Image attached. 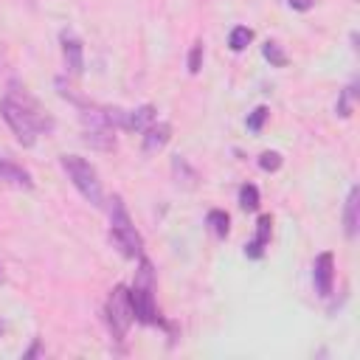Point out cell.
Segmentation results:
<instances>
[{"instance_id": "cell-1", "label": "cell", "mask_w": 360, "mask_h": 360, "mask_svg": "<svg viewBox=\"0 0 360 360\" xmlns=\"http://www.w3.org/2000/svg\"><path fill=\"white\" fill-rule=\"evenodd\" d=\"M110 202H112V205H110V242H112L127 259H141V256H143V239H141V233L135 231V225H132V219H129V214H127L124 200L115 194Z\"/></svg>"}, {"instance_id": "cell-2", "label": "cell", "mask_w": 360, "mask_h": 360, "mask_svg": "<svg viewBox=\"0 0 360 360\" xmlns=\"http://www.w3.org/2000/svg\"><path fill=\"white\" fill-rule=\"evenodd\" d=\"M0 115H3V121L8 124V129L14 132V138L22 146H34L37 143V132L42 129V118L34 112L31 104L17 101L14 96H6L0 101Z\"/></svg>"}, {"instance_id": "cell-3", "label": "cell", "mask_w": 360, "mask_h": 360, "mask_svg": "<svg viewBox=\"0 0 360 360\" xmlns=\"http://www.w3.org/2000/svg\"><path fill=\"white\" fill-rule=\"evenodd\" d=\"M152 287H155V278H152V264L141 256V270L135 276V284L127 290L129 292V307H132V318L143 326H152L158 323V307H155V298H152Z\"/></svg>"}, {"instance_id": "cell-4", "label": "cell", "mask_w": 360, "mask_h": 360, "mask_svg": "<svg viewBox=\"0 0 360 360\" xmlns=\"http://www.w3.org/2000/svg\"><path fill=\"white\" fill-rule=\"evenodd\" d=\"M62 169L68 172L70 183L76 186V191L90 202V205H104V194H101V180L98 172L90 160L79 158V155H62Z\"/></svg>"}, {"instance_id": "cell-5", "label": "cell", "mask_w": 360, "mask_h": 360, "mask_svg": "<svg viewBox=\"0 0 360 360\" xmlns=\"http://www.w3.org/2000/svg\"><path fill=\"white\" fill-rule=\"evenodd\" d=\"M104 318H107V326H110V335L115 340H124L129 326H132V307H129V292L124 284L112 287L110 298H107V307H104Z\"/></svg>"}, {"instance_id": "cell-6", "label": "cell", "mask_w": 360, "mask_h": 360, "mask_svg": "<svg viewBox=\"0 0 360 360\" xmlns=\"http://www.w3.org/2000/svg\"><path fill=\"white\" fill-rule=\"evenodd\" d=\"M82 124H84V141H87L90 146H96V149H101V152H110V149L115 146V135H112L115 129L110 127L104 110H96V107L84 110V112H82Z\"/></svg>"}, {"instance_id": "cell-7", "label": "cell", "mask_w": 360, "mask_h": 360, "mask_svg": "<svg viewBox=\"0 0 360 360\" xmlns=\"http://www.w3.org/2000/svg\"><path fill=\"white\" fill-rule=\"evenodd\" d=\"M332 281H335V256L329 250L318 253L315 256V264H312V284H315V292L318 295H329L332 292Z\"/></svg>"}, {"instance_id": "cell-8", "label": "cell", "mask_w": 360, "mask_h": 360, "mask_svg": "<svg viewBox=\"0 0 360 360\" xmlns=\"http://www.w3.org/2000/svg\"><path fill=\"white\" fill-rule=\"evenodd\" d=\"M59 42H62V59H65V68L73 73V76H82L84 70V45L76 34L70 31H62L59 34Z\"/></svg>"}, {"instance_id": "cell-9", "label": "cell", "mask_w": 360, "mask_h": 360, "mask_svg": "<svg viewBox=\"0 0 360 360\" xmlns=\"http://www.w3.org/2000/svg\"><path fill=\"white\" fill-rule=\"evenodd\" d=\"M169 141H172V124H166V121H152V124L143 129V152H146V155L160 152Z\"/></svg>"}, {"instance_id": "cell-10", "label": "cell", "mask_w": 360, "mask_h": 360, "mask_svg": "<svg viewBox=\"0 0 360 360\" xmlns=\"http://www.w3.org/2000/svg\"><path fill=\"white\" fill-rule=\"evenodd\" d=\"M270 228H273V217L270 214H262L259 222H256V236L245 245V256L248 259H262L264 256V248L270 242Z\"/></svg>"}, {"instance_id": "cell-11", "label": "cell", "mask_w": 360, "mask_h": 360, "mask_svg": "<svg viewBox=\"0 0 360 360\" xmlns=\"http://www.w3.org/2000/svg\"><path fill=\"white\" fill-rule=\"evenodd\" d=\"M0 183H6L11 188H25V191L34 188L31 174L22 166H17L14 160H8V158H0Z\"/></svg>"}, {"instance_id": "cell-12", "label": "cell", "mask_w": 360, "mask_h": 360, "mask_svg": "<svg viewBox=\"0 0 360 360\" xmlns=\"http://www.w3.org/2000/svg\"><path fill=\"white\" fill-rule=\"evenodd\" d=\"M155 115H158V110H155L152 104H141V107H135V110H127L121 129H127V132H143V129L155 121Z\"/></svg>"}, {"instance_id": "cell-13", "label": "cell", "mask_w": 360, "mask_h": 360, "mask_svg": "<svg viewBox=\"0 0 360 360\" xmlns=\"http://www.w3.org/2000/svg\"><path fill=\"white\" fill-rule=\"evenodd\" d=\"M357 225H360V188L352 186L349 197H346V205H343V231H346L349 239L357 236Z\"/></svg>"}, {"instance_id": "cell-14", "label": "cell", "mask_w": 360, "mask_h": 360, "mask_svg": "<svg viewBox=\"0 0 360 360\" xmlns=\"http://www.w3.org/2000/svg\"><path fill=\"white\" fill-rule=\"evenodd\" d=\"M172 172H174V177H177V186H183V188H194L197 186V172L188 166V160L186 158H174L172 160Z\"/></svg>"}, {"instance_id": "cell-15", "label": "cell", "mask_w": 360, "mask_h": 360, "mask_svg": "<svg viewBox=\"0 0 360 360\" xmlns=\"http://www.w3.org/2000/svg\"><path fill=\"white\" fill-rule=\"evenodd\" d=\"M205 222H208V228L214 231V236H217V239H225V236H228V231H231V219H228V214H225V211H219V208H211V211H208V217H205Z\"/></svg>"}, {"instance_id": "cell-16", "label": "cell", "mask_w": 360, "mask_h": 360, "mask_svg": "<svg viewBox=\"0 0 360 360\" xmlns=\"http://www.w3.org/2000/svg\"><path fill=\"white\" fill-rule=\"evenodd\" d=\"M262 56L273 65V68H287V53H284V48L278 45V42H273V39H267L264 45H262Z\"/></svg>"}, {"instance_id": "cell-17", "label": "cell", "mask_w": 360, "mask_h": 360, "mask_svg": "<svg viewBox=\"0 0 360 360\" xmlns=\"http://www.w3.org/2000/svg\"><path fill=\"white\" fill-rule=\"evenodd\" d=\"M250 39H253V31H250L248 25H236V28L231 31V37H228V48H231L233 53H239V51H245V48L250 45Z\"/></svg>"}, {"instance_id": "cell-18", "label": "cell", "mask_w": 360, "mask_h": 360, "mask_svg": "<svg viewBox=\"0 0 360 360\" xmlns=\"http://www.w3.org/2000/svg\"><path fill=\"white\" fill-rule=\"evenodd\" d=\"M354 96H357V84L352 82V84L340 93V98H338V104H335V112H338L340 118H349V115H352V110H354Z\"/></svg>"}, {"instance_id": "cell-19", "label": "cell", "mask_w": 360, "mask_h": 360, "mask_svg": "<svg viewBox=\"0 0 360 360\" xmlns=\"http://www.w3.org/2000/svg\"><path fill=\"white\" fill-rule=\"evenodd\" d=\"M239 208L242 211H256L259 208V188L253 183H245L239 188Z\"/></svg>"}, {"instance_id": "cell-20", "label": "cell", "mask_w": 360, "mask_h": 360, "mask_svg": "<svg viewBox=\"0 0 360 360\" xmlns=\"http://www.w3.org/2000/svg\"><path fill=\"white\" fill-rule=\"evenodd\" d=\"M267 118H270V110H267L264 104H259V107L248 115V121H245V124H248V129H250V132H259V129L264 127V121H267Z\"/></svg>"}, {"instance_id": "cell-21", "label": "cell", "mask_w": 360, "mask_h": 360, "mask_svg": "<svg viewBox=\"0 0 360 360\" xmlns=\"http://www.w3.org/2000/svg\"><path fill=\"white\" fill-rule=\"evenodd\" d=\"M259 169H262V172H278V169H281V155L273 152V149L262 152V155H259Z\"/></svg>"}, {"instance_id": "cell-22", "label": "cell", "mask_w": 360, "mask_h": 360, "mask_svg": "<svg viewBox=\"0 0 360 360\" xmlns=\"http://www.w3.org/2000/svg\"><path fill=\"white\" fill-rule=\"evenodd\" d=\"M202 68V39H197L188 51V73H200Z\"/></svg>"}, {"instance_id": "cell-23", "label": "cell", "mask_w": 360, "mask_h": 360, "mask_svg": "<svg viewBox=\"0 0 360 360\" xmlns=\"http://www.w3.org/2000/svg\"><path fill=\"white\" fill-rule=\"evenodd\" d=\"M290 6H295V8L307 11V8H312V0H290Z\"/></svg>"}, {"instance_id": "cell-24", "label": "cell", "mask_w": 360, "mask_h": 360, "mask_svg": "<svg viewBox=\"0 0 360 360\" xmlns=\"http://www.w3.org/2000/svg\"><path fill=\"white\" fill-rule=\"evenodd\" d=\"M0 281H3V267H0Z\"/></svg>"}, {"instance_id": "cell-25", "label": "cell", "mask_w": 360, "mask_h": 360, "mask_svg": "<svg viewBox=\"0 0 360 360\" xmlns=\"http://www.w3.org/2000/svg\"><path fill=\"white\" fill-rule=\"evenodd\" d=\"M0 332H3V323H0Z\"/></svg>"}]
</instances>
